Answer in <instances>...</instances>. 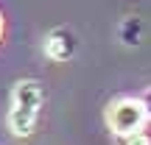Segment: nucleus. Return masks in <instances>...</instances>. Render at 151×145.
I'll use <instances>...</instances> for the list:
<instances>
[{
  "instance_id": "1",
  "label": "nucleus",
  "mask_w": 151,
  "mask_h": 145,
  "mask_svg": "<svg viewBox=\"0 0 151 145\" xmlns=\"http://www.w3.org/2000/svg\"><path fill=\"white\" fill-rule=\"evenodd\" d=\"M45 103V89L37 78H22L14 84L11 89V101H9V131L20 140L34 134L37 129L39 112Z\"/></svg>"
},
{
  "instance_id": "2",
  "label": "nucleus",
  "mask_w": 151,
  "mask_h": 145,
  "mask_svg": "<svg viewBox=\"0 0 151 145\" xmlns=\"http://www.w3.org/2000/svg\"><path fill=\"white\" fill-rule=\"evenodd\" d=\"M146 120H148V114L140 98H115L106 106V126L115 137L143 131Z\"/></svg>"
},
{
  "instance_id": "3",
  "label": "nucleus",
  "mask_w": 151,
  "mask_h": 145,
  "mask_svg": "<svg viewBox=\"0 0 151 145\" xmlns=\"http://www.w3.org/2000/svg\"><path fill=\"white\" fill-rule=\"evenodd\" d=\"M76 48H78V39L70 28L59 25V28H50L48 36H45V56L56 64H65L76 56Z\"/></svg>"
},
{
  "instance_id": "4",
  "label": "nucleus",
  "mask_w": 151,
  "mask_h": 145,
  "mask_svg": "<svg viewBox=\"0 0 151 145\" xmlns=\"http://www.w3.org/2000/svg\"><path fill=\"white\" fill-rule=\"evenodd\" d=\"M120 42L129 45V48L140 42V20H134V17L123 20V25H120Z\"/></svg>"
},
{
  "instance_id": "5",
  "label": "nucleus",
  "mask_w": 151,
  "mask_h": 145,
  "mask_svg": "<svg viewBox=\"0 0 151 145\" xmlns=\"http://www.w3.org/2000/svg\"><path fill=\"white\" fill-rule=\"evenodd\" d=\"M118 145H151V140H148V134H143V131H134V134L118 137Z\"/></svg>"
},
{
  "instance_id": "6",
  "label": "nucleus",
  "mask_w": 151,
  "mask_h": 145,
  "mask_svg": "<svg viewBox=\"0 0 151 145\" xmlns=\"http://www.w3.org/2000/svg\"><path fill=\"white\" fill-rule=\"evenodd\" d=\"M140 101H143V106H146V114H148V120H151V86L140 95Z\"/></svg>"
},
{
  "instance_id": "7",
  "label": "nucleus",
  "mask_w": 151,
  "mask_h": 145,
  "mask_svg": "<svg viewBox=\"0 0 151 145\" xmlns=\"http://www.w3.org/2000/svg\"><path fill=\"white\" fill-rule=\"evenodd\" d=\"M3 31H6V22H3V14H0V39H3Z\"/></svg>"
}]
</instances>
